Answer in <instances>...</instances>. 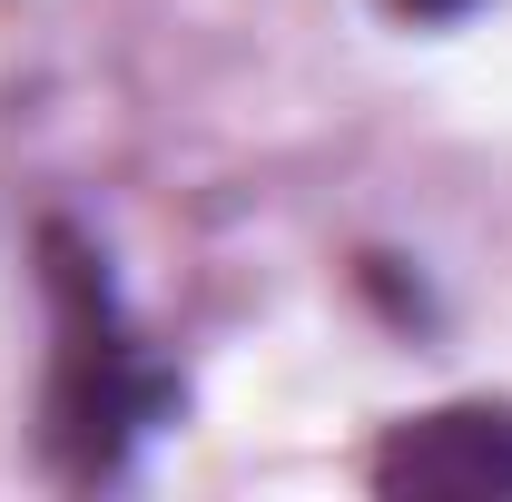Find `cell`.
Masks as SVG:
<instances>
[{"label": "cell", "instance_id": "6da1fadb", "mask_svg": "<svg viewBox=\"0 0 512 502\" xmlns=\"http://www.w3.org/2000/svg\"><path fill=\"white\" fill-rule=\"evenodd\" d=\"M40 286H50V463L69 483H119L148 443L178 424L188 384L148 345V325L128 315L109 256L89 247L69 217L40 227Z\"/></svg>", "mask_w": 512, "mask_h": 502}, {"label": "cell", "instance_id": "7a4b0ae2", "mask_svg": "<svg viewBox=\"0 0 512 502\" xmlns=\"http://www.w3.org/2000/svg\"><path fill=\"white\" fill-rule=\"evenodd\" d=\"M375 483L414 502H503L512 493V404H434L375 443Z\"/></svg>", "mask_w": 512, "mask_h": 502}, {"label": "cell", "instance_id": "3957f363", "mask_svg": "<svg viewBox=\"0 0 512 502\" xmlns=\"http://www.w3.org/2000/svg\"><path fill=\"white\" fill-rule=\"evenodd\" d=\"M394 20H414V30H453V20H473L483 0H384Z\"/></svg>", "mask_w": 512, "mask_h": 502}]
</instances>
